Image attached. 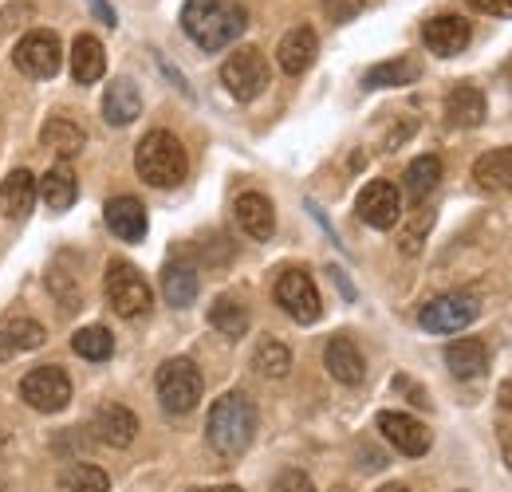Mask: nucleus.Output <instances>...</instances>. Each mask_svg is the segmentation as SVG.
<instances>
[{"mask_svg": "<svg viewBox=\"0 0 512 492\" xmlns=\"http://www.w3.org/2000/svg\"><path fill=\"white\" fill-rule=\"evenodd\" d=\"M182 28L197 48L221 52L249 28V12L237 0H186Z\"/></svg>", "mask_w": 512, "mask_h": 492, "instance_id": "f257e3e1", "label": "nucleus"}, {"mask_svg": "<svg viewBox=\"0 0 512 492\" xmlns=\"http://www.w3.org/2000/svg\"><path fill=\"white\" fill-rule=\"evenodd\" d=\"M253 433H256V406L249 394L229 390V394H221V398L213 402L209 422H205V437H209V445H213L221 457L237 461V457L253 445Z\"/></svg>", "mask_w": 512, "mask_h": 492, "instance_id": "f03ea898", "label": "nucleus"}, {"mask_svg": "<svg viewBox=\"0 0 512 492\" xmlns=\"http://www.w3.org/2000/svg\"><path fill=\"white\" fill-rule=\"evenodd\" d=\"M134 170L154 189H174V185L186 182L190 158H186V146L170 130H150L134 150Z\"/></svg>", "mask_w": 512, "mask_h": 492, "instance_id": "7ed1b4c3", "label": "nucleus"}, {"mask_svg": "<svg viewBox=\"0 0 512 492\" xmlns=\"http://www.w3.org/2000/svg\"><path fill=\"white\" fill-rule=\"evenodd\" d=\"M154 386H158V402H162L166 414H178L182 418V414H190L193 406L201 402V370L193 367L190 359L162 363Z\"/></svg>", "mask_w": 512, "mask_h": 492, "instance_id": "20e7f679", "label": "nucleus"}, {"mask_svg": "<svg viewBox=\"0 0 512 492\" xmlns=\"http://www.w3.org/2000/svg\"><path fill=\"white\" fill-rule=\"evenodd\" d=\"M103 288H107V304L119 311L123 319H138V315H146L150 304H154L150 284L142 280V272L134 264H127V260H111Z\"/></svg>", "mask_w": 512, "mask_h": 492, "instance_id": "39448f33", "label": "nucleus"}, {"mask_svg": "<svg viewBox=\"0 0 512 492\" xmlns=\"http://www.w3.org/2000/svg\"><path fill=\"white\" fill-rule=\"evenodd\" d=\"M477 315H481V300L477 296H469V292H446V296L430 300L426 308L418 311V323L430 335H453V331L469 327Z\"/></svg>", "mask_w": 512, "mask_h": 492, "instance_id": "423d86ee", "label": "nucleus"}, {"mask_svg": "<svg viewBox=\"0 0 512 492\" xmlns=\"http://www.w3.org/2000/svg\"><path fill=\"white\" fill-rule=\"evenodd\" d=\"M276 304L288 311L296 323H316L323 315L316 280H312L304 268H284V272L276 276Z\"/></svg>", "mask_w": 512, "mask_h": 492, "instance_id": "0eeeda50", "label": "nucleus"}, {"mask_svg": "<svg viewBox=\"0 0 512 492\" xmlns=\"http://www.w3.org/2000/svg\"><path fill=\"white\" fill-rule=\"evenodd\" d=\"M221 83L229 87L233 99L253 103L256 95L268 87V63L256 48H237L229 60L221 63Z\"/></svg>", "mask_w": 512, "mask_h": 492, "instance_id": "6e6552de", "label": "nucleus"}, {"mask_svg": "<svg viewBox=\"0 0 512 492\" xmlns=\"http://www.w3.org/2000/svg\"><path fill=\"white\" fill-rule=\"evenodd\" d=\"M20 398L40 414H60L71 402V378L60 367H36L24 374Z\"/></svg>", "mask_w": 512, "mask_h": 492, "instance_id": "1a4fd4ad", "label": "nucleus"}, {"mask_svg": "<svg viewBox=\"0 0 512 492\" xmlns=\"http://www.w3.org/2000/svg\"><path fill=\"white\" fill-rule=\"evenodd\" d=\"M16 67L32 79H52L60 71V60H64V48H60V36L56 32H28L16 52H12Z\"/></svg>", "mask_w": 512, "mask_h": 492, "instance_id": "9d476101", "label": "nucleus"}, {"mask_svg": "<svg viewBox=\"0 0 512 492\" xmlns=\"http://www.w3.org/2000/svg\"><path fill=\"white\" fill-rule=\"evenodd\" d=\"M355 209H359V221L363 225H371V229H394L398 217H402V197H398V189L390 182H371L363 185Z\"/></svg>", "mask_w": 512, "mask_h": 492, "instance_id": "9b49d317", "label": "nucleus"}, {"mask_svg": "<svg viewBox=\"0 0 512 492\" xmlns=\"http://www.w3.org/2000/svg\"><path fill=\"white\" fill-rule=\"evenodd\" d=\"M379 430L383 437L398 449V453H406V457H422V453H430V430L418 422V418H410V414H398V410H383L379 414Z\"/></svg>", "mask_w": 512, "mask_h": 492, "instance_id": "f8f14e48", "label": "nucleus"}, {"mask_svg": "<svg viewBox=\"0 0 512 492\" xmlns=\"http://www.w3.org/2000/svg\"><path fill=\"white\" fill-rule=\"evenodd\" d=\"M469 40H473V28H469V20H461V16H434V20H426L422 24V44L434 52V56H461L465 48H469Z\"/></svg>", "mask_w": 512, "mask_h": 492, "instance_id": "ddd939ff", "label": "nucleus"}, {"mask_svg": "<svg viewBox=\"0 0 512 492\" xmlns=\"http://www.w3.org/2000/svg\"><path fill=\"white\" fill-rule=\"evenodd\" d=\"M323 367H327V374L335 382H343V386H359L367 378V359H363V351L355 347L351 335H335L323 347Z\"/></svg>", "mask_w": 512, "mask_h": 492, "instance_id": "4468645a", "label": "nucleus"}, {"mask_svg": "<svg viewBox=\"0 0 512 492\" xmlns=\"http://www.w3.org/2000/svg\"><path fill=\"white\" fill-rule=\"evenodd\" d=\"M233 217H237V225L249 241H272V233H276V209L264 193H253V189L241 193L233 201Z\"/></svg>", "mask_w": 512, "mask_h": 492, "instance_id": "2eb2a0df", "label": "nucleus"}, {"mask_svg": "<svg viewBox=\"0 0 512 492\" xmlns=\"http://www.w3.org/2000/svg\"><path fill=\"white\" fill-rule=\"evenodd\" d=\"M44 339H48V331L36 319H28V315H4L0 319V363L4 359H16L24 351L44 347Z\"/></svg>", "mask_w": 512, "mask_h": 492, "instance_id": "dca6fc26", "label": "nucleus"}, {"mask_svg": "<svg viewBox=\"0 0 512 492\" xmlns=\"http://www.w3.org/2000/svg\"><path fill=\"white\" fill-rule=\"evenodd\" d=\"M103 217H107V229L127 245H138L146 237V225H150L146 221V205L138 197H111Z\"/></svg>", "mask_w": 512, "mask_h": 492, "instance_id": "f3484780", "label": "nucleus"}, {"mask_svg": "<svg viewBox=\"0 0 512 492\" xmlns=\"http://www.w3.org/2000/svg\"><path fill=\"white\" fill-rule=\"evenodd\" d=\"M142 115V91L138 83L119 75L107 83V95H103V119L111 126H130L134 119Z\"/></svg>", "mask_w": 512, "mask_h": 492, "instance_id": "a211bd4d", "label": "nucleus"}, {"mask_svg": "<svg viewBox=\"0 0 512 492\" xmlns=\"http://www.w3.org/2000/svg\"><path fill=\"white\" fill-rule=\"evenodd\" d=\"M316 52H320V36H316L308 24H300V28H292V32L280 40L276 60H280V71H288V75H304V71L316 63Z\"/></svg>", "mask_w": 512, "mask_h": 492, "instance_id": "6ab92c4d", "label": "nucleus"}, {"mask_svg": "<svg viewBox=\"0 0 512 492\" xmlns=\"http://www.w3.org/2000/svg\"><path fill=\"white\" fill-rule=\"evenodd\" d=\"M91 430L95 437L103 441V445H111V449H127L130 441H134V433H138V418L130 414L127 406H103L99 414H95V422H91Z\"/></svg>", "mask_w": 512, "mask_h": 492, "instance_id": "aec40b11", "label": "nucleus"}, {"mask_svg": "<svg viewBox=\"0 0 512 492\" xmlns=\"http://www.w3.org/2000/svg\"><path fill=\"white\" fill-rule=\"evenodd\" d=\"M36 205V178L28 170H12L0 185V213L8 221H24Z\"/></svg>", "mask_w": 512, "mask_h": 492, "instance_id": "412c9836", "label": "nucleus"}, {"mask_svg": "<svg viewBox=\"0 0 512 492\" xmlns=\"http://www.w3.org/2000/svg\"><path fill=\"white\" fill-rule=\"evenodd\" d=\"M446 367L453 378L469 382V378H481L489 370V347L481 339H457L446 347Z\"/></svg>", "mask_w": 512, "mask_h": 492, "instance_id": "4be33fe9", "label": "nucleus"}, {"mask_svg": "<svg viewBox=\"0 0 512 492\" xmlns=\"http://www.w3.org/2000/svg\"><path fill=\"white\" fill-rule=\"evenodd\" d=\"M446 119L461 130H473V126L485 123V95L473 87V83H457L446 95Z\"/></svg>", "mask_w": 512, "mask_h": 492, "instance_id": "5701e85b", "label": "nucleus"}, {"mask_svg": "<svg viewBox=\"0 0 512 492\" xmlns=\"http://www.w3.org/2000/svg\"><path fill=\"white\" fill-rule=\"evenodd\" d=\"M473 178L489 193H512V146L489 150L473 162Z\"/></svg>", "mask_w": 512, "mask_h": 492, "instance_id": "b1692460", "label": "nucleus"}, {"mask_svg": "<svg viewBox=\"0 0 512 492\" xmlns=\"http://www.w3.org/2000/svg\"><path fill=\"white\" fill-rule=\"evenodd\" d=\"M107 71V52L95 36H75L71 44V79L75 83H99Z\"/></svg>", "mask_w": 512, "mask_h": 492, "instance_id": "393cba45", "label": "nucleus"}, {"mask_svg": "<svg viewBox=\"0 0 512 492\" xmlns=\"http://www.w3.org/2000/svg\"><path fill=\"white\" fill-rule=\"evenodd\" d=\"M162 296H166V304H174V308H190L193 300H197V272H193L190 264L170 260V264L162 268Z\"/></svg>", "mask_w": 512, "mask_h": 492, "instance_id": "a878e982", "label": "nucleus"}, {"mask_svg": "<svg viewBox=\"0 0 512 492\" xmlns=\"http://www.w3.org/2000/svg\"><path fill=\"white\" fill-rule=\"evenodd\" d=\"M36 193L48 201V209H56V213H64L75 205V197H79V182H75V174L67 170V166H52L40 185H36Z\"/></svg>", "mask_w": 512, "mask_h": 492, "instance_id": "bb28decb", "label": "nucleus"}, {"mask_svg": "<svg viewBox=\"0 0 512 492\" xmlns=\"http://www.w3.org/2000/svg\"><path fill=\"white\" fill-rule=\"evenodd\" d=\"M442 182V158L438 154H422L406 166V197L410 201H426Z\"/></svg>", "mask_w": 512, "mask_h": 492, "instance_id": "cd10ccee", "label": "nucleus"}, {"mask_svg": "<svg viewBox=\"0 0 512 492\" xmlns=\"http://www.w3.org/2000/svg\"><path fill=\"white\" fill-rule=\"evenodd\" d=\"M209 323L225 335V339H241L249 331V308L237 296H217L209 308Z\"/></svg>", "mask_w": 512, "mask_h": 492, "instance_id": "c85d7f7f", "label": "nucleus"}, {"mask_svg": "<svg viewBox=\"0 0 512 492\" xmlns=\"http://www.w3.org/2000/svg\"><path fill=\"white\" fill-rule=\"evenodd\" d=\"M40 138H44V146H52L60 158H75V154L87 146L83 126H75L71 119H48L44 130H40Z\"/></svg>", "mask_w": 512, "mask_h": 492, "instance_id": "c756f323", "label": "nucleus"}, {"mask_svg": "<svg viewBox=\"0 0 512 492\" xmlns=\"http://www.w3.org/2000/svg\"><path fill=\"white\" fill-rule=\"evenodd\" d=\"M71 351H75L79 359L103 363V359L115 355V335H111L107 327H79V331L71 335Z\"/></svg>", "mask_w": 512, "mask_h": 492, "instance_id": "7c9ffc66", "label": "nucleus"}, {"mask_svg": "<svg viewBox=\"0 0 512 492\" xmlns=\"http://www.w3.org/2000/svg\"><path fill=\"white\" fill-rule=\"evenodd\" d=\"M422 75V67L414 60H386V63H375L367 75H363V87H406V83H414Z\"/></svg>", "mask_w": 512, "mask_h": 492, "instance_id": "2f4dec72", "label": "nucleus"}, {"mask_svg": "<svg viewBox=\"0 0 512 492\" xmlns=\"http://www.w3.org/2000/svg\"><path fill=\"white\" fill-rule=\"evenodd\" d=\"M56 492H111V477L99 465H71L64 469Z\"/></svg>", "mask_w": 512, "mask_h": 492, "instance_id": "473e14b6", "label": "nucleus"}, {"mask_svg": "<svg viewBox=\"0 0 512 492\" xmlns=\"http://www.w3.org/2000/svg\"><path fill=\"white\" fill-rule=\"evenodd\" d=\"M253 367H256V374H264V378H284V374L292 370V351H288L284 343H276V339H264L253 351Z\"/></svg>", "mask_w": 512, "mask_h": 492, "instance_id": "72a5a7b5", "label": "nucleus"}, {"mask_svg": "<svg viewBox=\"0 0 512 492\" xmlns=\"http://www.w3.org/2000/svg\"><path fill=\"white\" fill-rule=\"evenodd\" d=\"M272 492H316V485H312L308 473H300V469H284V473L276 477Z\"/></svg>", "mask_w": 512, "mask_h": 492, "instance_id": "f704fd0d", "label": "nucleus"}, {"mask_svg": "<svg viewBox=\"0 0 512 492\" xmlns=\"http://www.w3.org/2000/svg\"><path fill=\"white\" fill-rule=\"evenodd\" d=\"M363 4H367V0H323V8H327V16H331L335 24H343V20H351V16H359V12H363Z\"/></svg>", "mask_w": 512, "mask_h": 492, "instance_id": "c9c22d12", "label": "nucleus"}, {"mask_svg": "<svg viewBox=\"0 0 512 492\" xmlns=\"http://www.w3.org/2000/svg\"><path fill=\"white\" fill-rule=\"evenodd\" d=\"M430 221H434V213H422V217H418V221L406 229V237H402V252H410V256H414V252L422 248V237H426Z\"/></svg>", "mask_w": 512, "mask_h": 492, "instance_id": "e433bc0d", "label": "nucleus"}, {"mask_svg": "<svg viewBox=\"0 0 512 492\" xmlns=\"http://www.w3.org/2000/svg\"><path fill=\"white\" fill-rule=\"evenodd\" d=\"M477 12H485V16H501V20H509L512 16V0H469Z\"/></svg>", "mask_w": 512, "mask_h": 492, "instance_id": "4c0bfd02", "label": "nucleus"}, {"mask_svg": "<svg viewBox=\"0 0 512 492\" xmlns=\"http://www.w3.org/2000/svg\"><path fill=\"white\" fill-rule=\"evenodd\" d=\"M87 8H91V12H95V16L103 20V24H111V28L119 24V20H115V8H111L107 0H87Z\"/></svg>", "mask_w": 512, "mask_h": 492, "instance_id": "58836bf2", "label": "nucleus"}, {"mask_svg": "<svg viewBox=\"0 0 512 492\" xmlns=\"http://www.w3.org/2000/svg\"><path fill=\"white\" fill-rule=\"evenodd\" d=\"M497 402H501V406H505V410L512 414V378H509V382H501V394H497Z\"/></svg>", "mask_w": 512, "mask_h": 492, "instance_id": "ea45409f", "label": "nucleus"}, {"mask_svg": "<svg viewBox=\"0 0 512 492\" xmlns=\"http://www.w3.org/2000/svg\"><path fill=\"white\" fill-rule=\"evenodd\" d=\"M205 492H245V489H237V485H217V489H205Z\"/></svg>", "mask_w": 512, "mask_h": 492, "instance_id": "a19ab883", "label": "nucleus"}, {"mask_svg": "<svg viewBox=\"0 0 512 492\" xmlns=\"http://www.w3.org/2000/svg\"><path fill=\"white\" fill-rule=\"evenodd\" d=\"M505 465H509V473H512V441L505 445Z\"/></svg>", "mask_w": 512, "mask_h": 492, "instance_id": "79ce46f5", "label": "nucleus"}, {"mask_svg": "<svg viewBox=\"0 0 512 492\" xmlns=\"http://www.w3.org/2000/svg\"><path fill=\"white\" fill-rule=\"evenodd\" d=\"M379 492H410L406 485H386V489H379Z\"/></svg>", "mask_w": 512, "mask_h": 492, "instance_id": "37998d69", "label": "nucleus"}, {"mask_svg": "<svg viewBox=\"0 0 512 492\" xmlns=\"http://www.w3.org/2000/svg\"><path fill=\"white\" fill-rule=\"evenodd\" d=\"M0 492H4V489H0Z\"/></svg>", "mask_w": 512, "mask_h": 492, "instance_id": "c03bdc74", "label": "nucleus"}]
</instances>
